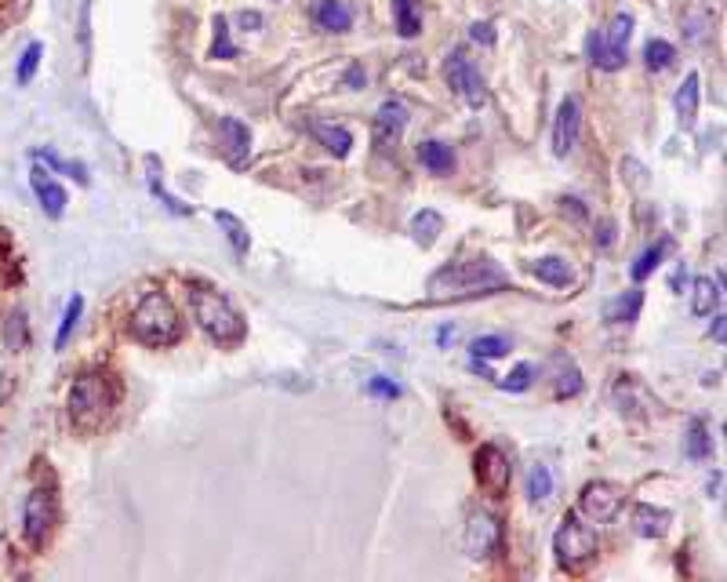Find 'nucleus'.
Wrapping results in <instances>:
<instances>
[{"instance_id": "nucleus-15", "label": "nucleus", "mask_w": 727, "mask_h": 582, "mask_svg": "<svg viewBox=\"0 0 727 582\" xmlns=\"http://www.w3.org/2000/svg\"><path fill=\"white\" fill-rule=\"evenodd\" d=\"M313 22H317L324 33H346L353 30V8L346 0H320L313 8Z\"/></svg>"}, {"instance_id": "nucleus-39", "label": "nucleus", "mask_w": 727, "mask_h": 582, "mask_svg": "<svg viewBox=\"0 0 727 582\" xmlns=\"http://www.w3.org/2000/svg\"><path fill=\"white\" fill-rule=\"evenodd\" d=\"M4 339H8L11 350H22V346L30 342V335H26V317H22V313H15V317L8 321V332H4Z\"/></svg>"}, {"instance_id": "nucleus-14", "label": "nucleus", "mask_w": 727, "mask_h": 582, "mask_svg": "<svg viewBox=\"0 0 727 582\" xmlns=\"http://www.w3.org/2000/svg\"><path fill=\"white\" fill-rule=\"evenodd\" d=\"M219 135H222V146H226V157H230L233 168H244V164H248V153H251L248 124L237 121V117H222Z\"/></svg>"}, {"instance_id": "nucleus-29", "label": "nucleus", "mask_w": 727, "mask_h": 582, "mask_svg": "<svg viewBox=\"0 0 727 582\" xmlns=\"http://www.w3.org/2000/svg\"><path fill=\"white\" fill-rule=\"evenodd\" d=\"M717 302H720V281L713 284L709 277H695V295H691V310H695V317H709Z\"/></svg>"}, {"instance_id": "nucleus-4", "label": "nucleus", "mask_w": 727, "mask_h": 582, "mask_svg": "<svg viewBox=\"0 0 727 582\" xmlns=\"http://www.w3.org/2000/svg\"><path fill=\"white\" fill-rule=\"evenodd\" d=\"M117 404V386L106 372H84L70 390V419L77 430H95Z\"/></svg>"}, {"instance_id": "nucleus-28", "label": "nucleus", "mask_w": 727, "mask_h": 582, "mask_svg": "<svg viewBox=\"0 0 727 582\" xmlns=\"http://www.w3.org/2000/svg\"><path fill=\"white\" fill-rule=\"evenodd\" d=\"M669 248H673V241H669V237H662L658 244H651V248L644 251V255H640L637 262H633V270H629V273H633V281H648L651 273H655L658 266H662V259H666Z\"/></svg>"}, {"instance_id": "nucleus-22", "label": "nucleus", "mask_w": 727, "mask_h": 582, "mask_svg": "<svg viewBox=\"0 0 727 582\" xmlns=\"http://www.w3.org/2000/svg\"><path fill=\"white\" fill-rule=\"evenodd\" d=\"M393 26L404 41L419 37L422 33V15H419V0H393Z\"/></svg>"}, {"instance_id": "nucleus-42", "label": "nucleus", "mask_w": 727, "mask_h": 582, "mask_svg": "<svg viewBox=\"0 0 727 582\" xmlns=\"http://www.w3.org/2000/svg\"><path fill=\"white\" fill-rule=\"evenodd\" d=\"M597 244H600V248H611V244H615V226H611V222H600Z\"/></svg>"}, {"instance_id": "nucleus-21", "label": "nucleus", "mask_w": 727, "mask_h": 582, "mask_svg": "<svg viewBox=\"0 0 727 582\" xmlns=\"http://www.w3.org/2000/svg\"><path fill=\"white\" fill-rule=\"evenodd\" d=\"M531 273H535L542 284H549V288H568V284H571V266L564 259H557V255L535 259V262H531Z\"/></svg>"}, {"instance_id": "nucleus-8", "label": "nucleus", "mask_w": 727, "mask_h": 582, "mask_svg": "<svg viewBox=\"0 0 727 582\" xmlns=\"http://www.w3.org/2000/svg\"><path fill=\"white\" fill-rule=\"evenodd\" d=\"M444 73H448V84L455 91H459L462 99L469 102V106H484L488 102V84H484V77H480V70L473 66V59H469L466 51H451L448 55V66H444Z\"/></svg>"}, {"instance_id": "nucleus-7", "label": "nucleus", "mask_w": 727, "mask_h": 582, "mask_svg": "<svg viewBox=\"0 0 727 582\" xmlns=\"http://www.w3.org/2000/svg\"><path fill=\"white\" fill-rule=\"evenodd\" d=\"M622 510V488L611 481H589L578 495V513L593 524H611Z\"/></svg>"}, {"instance_id": "nucleus-23", "label": "nucleus", "mask_w": 727, "mask_h": 582, "mask_svg": "<svg viewBox=\"0 0 727 582\" xmlns=\"http://www.w3.org/2000/svg\"><path fill=\"white\" fill-rule=\"evenodd\" d=\"M698 73H688L684 77V84H680V91H677V99H673V110H677V117H680V124H695V117H698Z\"/></svg>"}, {"instance_id": "nucleus-20", "label": "nucleus", "mask_w": 727, "mask_h": 582, "mask_svg": "<svg viewBox=\"0 0 727 582\" xmlns=\"http://www.w3.org/2000/svg\"><path fill=\"white\" fill-rule=\"evenodd\" d=\"M313 135H317L320 146L328 153H335V157H349V150H353V135H349L342 124L313 121Z\"/></svg>"}, {"instance_id": "nucleus-37", "label": "nucleus", "mask_w": 727, "mask_h": 582, "mask_svg": "<svg viewBox=\"0 0 727 582\" xmlns=\"http://www.w3.org/2000/svg\"><path fill=\"white\" fill-rule=\"evenodd\" d=\"M211 59H237V48L230 44V26L226 19H215V44H211Z\"/></svg>"}, {"instance_id": "nucleus-6", "label": "nucleus", "mask_w": 727, "mask_h": 582, "mask_svg": "<svg viewBox=\"0 0 727 582\" xmlns=\"http://www.w3.org/2000/svg\"><path fill=\"white\" fill-rule=\"evenodd\" d=\"M59 521V502L51 488H33L22 502V539L30 550H44Z\"/></svg>"}, {"instance_id": "nucleus-11", "label": "nucleus", "mask_w": 727, "mask_h": 582, "mask_svg": "<svg viewBox=\"0 0 727 582\" xmlns=\"http://www.w3.org/2000/svg\"><path fill=\"white\" fill-rule=\"evenodd\" d=\"M404 128H408V106H400V102H382L379 113H375L371 139H375V146H379L382 153H389V150H397Z\"/></svg>"}, {"instance_id": "nucleus-35", "label": "nucleus", "mask_w": 727, "mask_h": 582, "mask_svg": "<svg viewBox=\"0 0 727 582\" xmlns=\"http://www.w3.org/2000/svg\"><path fill=\"white\" fill-rule=\"evenodd\" d=\"M469 353H473L477 361H491V357L509 353V339H502V335H480V339H473Z\"/></svg>"}, {"instance_id": "nucleus-27", "label": "nucleus", "mask_w": 727, "mask_h": 582, "mask_svg": "<svg viewBox=\"0 0 727 582\" xmlns=\"http://www.w3.org/2000/svg\"><path fill=\"white\" fill-rule=\"evenodd\" d=\"M215 222H219L222 230H226V241L233 244V251L237 255H248V248H251V237H248V226L233 215V211H215Z\"/></svg>"}, {"instance_id": "nucleus-10", "label": "nucleus", "mask_w": 727, "mask_h": 582, "mask_svg": "<svg viewBox=\"0 0 727 582\" xmlns=\"http://www.w3.org/2000/svg\"><path fill=\"white\" fill-rule=\"evenodd\" d=\"M466 553L469 557H491V553L498 550V542H502V524H498V517H491V513L477 510L473 517H469L466 524Z\"/></svg>"}, {"instance_id": "nucleus-24", "label": "nucleus", "mask_w": 727, "mask_h": 582, "mask_svg": "<svg viewBox=\"0 0 727 582\" xmlns=\"http://www.w3.org/2000/svg\"><path fill=\"white\" fill-rule=\"evenodd\" d=\"M444 233V219H440L433 208H422L415 219H411V237L422 244V248H433L437 244V237Z\"/></svg>"}, {"instance_id": "nucleus-1", "label": "nucleus", "mask_w": 727, "mask_h": 582, "mask_svg": "<svg viewBox=\"0 0 727 582\" xmlns=\"http://www.w3.org/2000/svg\"><path fill=\"white\" fill-rule=\"evenodd\" d=\"M190 306H193V321L200 324V332L208 335L211 342L237 346L248 335V324L237 313V306L222 291L211 288V284H200V281L190 284Z\"/></svg>"}, {"instance_id": "nucleus-45", "label": "nucleus", "mask_w": 727, "mask_h": 582, "mask_svg": "<svg viewBox=\"0 0 727 582\" xmlns=\"http://www.w3.org/2000/svg\"><path fill=\"white\" fill-rule=\"evenodd\" d=\"M259 15H255V11H251V15H248V11H244V15H240V26H259Z\"/></svg>"}, {"instance_id": "nucleus-34", "label": "nucleus", "mask_w": 727, "mask_h": 582, "mask_svg": "<svg viewBox=\"0 0 727 582\" xmlns=\"http://www.w3.org/2000/svg\"><path fill=\"white\" fill-rule=\"evenodd\" d=\"M80 313H84V299L80 295H73L70 302H66V313H62V324H59V335H55V350H62L66 342H70L73 328H77Z\"/></svg>"}, {"instance_id": "nucleus-44", "label": "nucleus", "mask_w": 727, "mask_h": 582, "mask_svg": "<svg viewBox=\"0 0 727 582\" xmlns=\"http://www.w3.org/2000/svg\"><path fill=\"white\" fill-rule=\"evenodd\" d=\"M713 339H717L720 346H724V317H720V313L713 317Z\"/></svg>"}, {"instance_id": "nucleus-18", "label": "nucleus", "mask_w": 727, "mask_h": 582, "mask_svg": "<svg viewBox=\"0 0 727 582\" xmlns=\"http://www.w3.org/2000/svg\"><path fill=\"white\" fill-rule=\"evenodd\" d=\"M586 55H589V62H593L597 70H604V73H615V70H622V66H626V55L611 51L600 30H593L586 37Z\"/></svg>"}, {"instance_id": "nucleus-25", "label": "nucleus", "mask_w": 727, "mask_h": 582, "mask_svg": "<svg viewBox=\"0 0 727 582\" xmlns=\"http://www.w3.org/2000/svg\"><path fill=\"white\" fill-rule=\"evenodd\" d=\"M684 452H688V459H695V462H702V459H709V455H713V437H709V426L702 419H691Z\"/></svg>"}, {"instance_id": "nucleus-43", "label": "nucleus", "mask_w": 727, "mask_h": 582, "mask_svg": "<svg viewBox=\"0 0 727 582\" xmlns=\"http://www.w3.org/2000/svg\"><path fill=\"white\" fill-rule=\"evenodd\" d=\"M364 81H368V77H364V70H360V66H349V73H346V84L353 91L357 88H364Z\"/></svg>"}, {"instance_id": "nucleus-9", "label": "nucleus", "mask_w": 727, "mask_h": 582, "mask_svg": "<svg viewBox=\"0 0 727 582\" xmlns=\"http://www.w3.org/2000/svg\"><path fill=\"white\" fill-rule=\"evenodd\" d=\"M473 466H477L480 488H484L491 499L506 495L509 477H513V466H509V459L502 455V448H495V444H484V448L477 452V459H473Z\"/></svg>"}, {"instance_id": "nucleus-3", "label": "nucleus", "mask_w": 727, "mask_h": 582, "mask_svg": "<svg viewBox=\"0 0 727 582\" xmlns=\"http://www.w3.org/2000/svg\"><path fill=\"white\" fill-rule=\"evenodd\" d=\"M131 335L146 346H175L182 339V317L164 291H150L131 313Z\"/></svg>"}, {"instance_id": "nucleus-33", "label": "nucleus", "mask_w": 727, "mask_h": 582, "mask_svg": "<svg viewBox=\"0 0 727 582\" xmlns=\"http://www.w3.org/2000/svg\"><path fill=\"white\" fill-rule=\"evenodd\" d=\"M40 59H44V44H40V41L26 44V51H22V59H19V70H15V81L30 84L33 77H37V70H40Z\"/></svg>"}, {"instance_id": "nucleus-40", "label": "nucleus", "mask_w": 727, "mask_h": 582, "mask_svg": "<svg viewBox=\"0 0 727 582\" xmlns=\"http://www.w3.org/2000/svg\"><path fill=\"white\" fill-rule=\"evenodd\" d=\"M368 393H375V397H382V401H397L400 386L393 379H386V375H379V379L368 382Z\"/></svg>"}, {"instance_id": "nucleus-13", "label": "nucleus", "mask_w": 727, "mask_h": 582, "mask_svg": "<svg viewBox=\"0 0 727 582\" xmlns=\"http://www.w3.org/2000/svg\"><path fill=\"white\" fill-rule=\"evenodd\" d=\"M30 182H33V193H37V201H40V208H44V215H48V219H62V215H66V204H70V197H66V190H62L59 182L51 179V171L40 168V164H33Z\"/></svg>"}, {"instance_id": "nucleus-16", "label": "nucleus", "mask_w": 727, "mask_h": 582, "mask_svg": "<svg viewBox=\"0 0 727 582\" xmlns=\"http://www.w3.org/2000/svg\"><path fill=\"white\" fill-rule=\"evenodd\" d=\"M146 182H150L153 197H160V204L171 211V215H193V204H182L175 193H168V186H164V168H160L157 157H146Z\"/></svg>"}, {"instance_id": "nucleus-36", "label": "nucleus", "mask_w": 727, "mask_h": 582, "mask_svg": "<svg viewBox=\"0 0 727 582\" xmlns=\"http://www.w3.org/2000/svg\"><path fill=\"white\" fill-rule=\"evenodd\" d=\"M528 495L531 502H546L553 495V473H549V466H535L528 473Z\"/></svg>"}, {"instance_id": "nucleus-5", "label": "nucleus", "mask_w": 727, "mask_h": 582, "mask_svg": "<svg viewBox=\"0 0 727 582\" xmlns=\"http://www.w3.org/2000/svg\"><path fill=\"white\" fill-rule=\"evenodd\" d=\"M553 553H557V564L564 572L578 575L586 572L589 561H597L600 539L589 524H582L578 513H564V521H560L557 535H553Z\"/></svg>"}, {"instance_id": "nucleus-26", "label": "nucleus", "mask_w": 727, "mask_h": 582, "mask_svg": "<svg viewBox=\"0 0 727 582\" xmlns=\"http://www.w3.org/2000/svg\"><path fill=\"white\" fill-rule=\"evenodd\" d=\"M604 33V41H608L611 51H618V55H629V37H633V15H626V11H618L615 19H611L608 30Z\"/></svg>"}, {"instance_id": "nucleus-17", "label": "nucleus", "mask_w": 727, "mask_h": 582, "mask_svg": "<svg viewBox=\"0 0 727 582\" xmlns=\"http://www.w3.org/2000/svg\"><path fill=\"white\" fill-rule=\"evenodd\" d=\"M669 524H673L669 510H658V506H648V502H640L637 510H633V528L644 539H662L669 532Z\"/></svg>"}, {"instance_id": "nucleus-19", "label": "nucleus", "mask_w": 727, "mask_h": 582, "mask_svg": "<svg viewBox=\"0 0 727 582\" xmlns=\"http://www.w3.org/2000/svg\"><path fill=\"white\" fill-rule=\"evenodd\" d=\"M419 161L422 168L429 171V175H448L451 168H455V150H451L448 142H437L429 139L419 146Z\"/></svg>"}, {"instance_id": "nucleus-38", "label": "nucleus", "mask_w": 727, "mask_h": 582, "mask_svg": "<svg viewBox=\"0 0 727 582\" xmlns=\"http://www.w3.org/2000/svg\"><path fill=\"white\" fill-rule=\"evenodd\" d=\"M531 379H535V368H531V364H517V368H513L506 379L498 382V386H502V390H509V393H524L531 386Z\"/></svg>"}, {"instance_id": "nucleus-2", "label": "nucleus", "mask_w": 727, "mask_h": 582, "mask_svg": "<svg viewBox=\"0 0 727 582\" xmlns=\"http://www.w3.org/2000/svg\"><path fill=\"white\" fill-rule=\"evenodd\" d=\"M509 277L498 270L495 262L473 259V262H455L448 270H440L429 277V291L433 299H462V295H484L491 288H506Z\"/></svg>"}, {"instance_id": "nucleus-32", "label": "nucleus", "mask_w": 727, "mask_h": 582, "mask_svg": "<svg viewBox=\"0 0 727 582\" xmlns=\"http://www.w3.org/2000/svg\"><path fill=\"white\" fill-rule=\"evenodd\" d=\"M644 62H648V70L662 73L677 62V48H673L669 41H648V48H644Z\"/></svg>"}, {"instance_id": "nucleus-41", "label": "nucleus", "mask_w": 727, "mask_h": 582, "mask_svg": "<svg viewBox=\"0 0 727 582\" xmlns=\"http://www.w3.org/2000/svg\"><path fill=\"white\" fill-rule=\"evenodd\" d=\"M469 37H473V41L477 44H495V26H491V22H473V26H469Z\"/></svg>"}, {"instance_id": "nucleus-30", "label": "nucleus", "mask_w": 727, "mask_h": 582, "mask_svg": "<svg viewBox=\"0 0 727 582\" xmlns=\"http://www.w3.org/2000/svg\"><path fill=\"white\" fill-rule=\"evenodd\" d=\"M553 368H557V397H575L582 390V375H578L575 361L568 357H553Z\"/></svg>"}, {"instance_id": "nucleus-12", "label": "nucleus", "mask_w": 727, "mask_h": 582, "mask_svg": "<svg viewBox=\"0 0 727 582\" xmlns=\"http://www.w3.org/2000/svg\"><path fill=\"white\" fill-rule=\"evenodd\" d=\"M578 135H582V106H578L575 95H568V99L560 102L557 124H553V153L568 157L578 146Z\"/></svg>"}, {"instance_id": "nucleus-46", "label": "nucleus", "mask_w": 727, "mask_h": 582, "mask_svg": "<svg viewBox=\"0 0 727 582\" xmlns=\"http://www.w3.org/2000/svg\"><path fill=\"white\" fill-rule=\"evenodd\" d=\"M8 390H11V382L4 379V372H0V401H4V397H8Z\"/></svg>"}, {"instance_id": "nucleus-31", "label": "nucleus", "mask_w": 727, "mask_h": 582, "mask_svg": "<svg viewBox=\"0 0 727 582\" xmlns=\"http://www.w3.org/2000/svg\"><path fill=\"white\" fill-rule=\"evenodd\" d=\"M640 306H644V295H640L637 288L626 291V295H618V299L608 306V321H618V324H622V321H626V324L637 321Z\"/></svg>"}]
</instances>
